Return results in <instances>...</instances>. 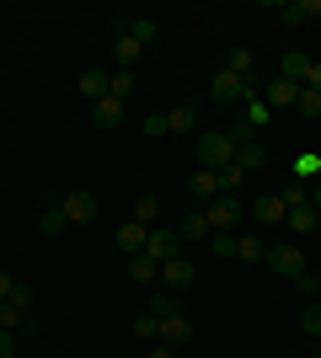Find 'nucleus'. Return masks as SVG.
I'll use <instances>...</instances> for the list:
<instances>
[{"instance_id":"c03bdc74","label":"nucleus","mask_w":321,"mask_h":358,"mask_svg":"<svg viewBox=\"0 0 321 358\" xmlns=\"http://www.w3.org/2000/svg\"><path fill=\"white\" fill-rule=\"evenodd\" d=\"M311 209L321 214V182H311Z\"/></svg>"},{"instance_id":"c9c22d12","label":"nucleus","mask_w":321,"mask_h":358,"mask_svg":"<svg viewBox=\"0 0 321 358\" xmlns=\"http://www.w3.org/2000/svg\"><path fill=\"white\" fill-rule=\"evenodd\" d=\"M134 331H139V337H155V331H161V321H155V315H139Z\"/></svg>"},{"instance_id":"f8f14e48","label":"nucleus","mask_w":321,"mask_h":358,"mask_svg":"<svg viewBox=\"0 0 321 358\" xmlns=\"http://www.w3.org/2000/svg\"><path fill=\"white\" fill-rule=\"evenodd\" d=\"M92 123H97V129H118V123H123V102H118V96L92 102Z\"/></svg>"},{"instance_id":"7c9ffc66","label":"nucleus","mask_w":321,"mask_h":358,"mask_svg":"<svg viewBox=\"0 0 321 358\" xmlns=\"http://www.w3.org/2000/svg\"><path fill=\"white\" fill-rule=\"evenodd\" d=\"M294 113H300V118H321V91L300 86V96H294Z\"/></svg>"},{"instance_id":"4c0bfd02","label":"nucleus","mask_w":321,"mask_h":358,"mask_svg":"<svg viewBox=\"0 0 321 358\" xmlns=\"http://www.w3.org/2000/svg\"><path fill=\"white\" fill-rule=\"evenodd\" d=\"M145 134H166V113H150V118H145Z\"/></svg>"},{"instance_id":"dca6fc26","label":"nucleus","mask_w":321,"mask_h":358,"mask_svg":"<svg viewBox=\"0 0 321 358\" xmlns=\"http://www.w3.org/2000/svg\"><path fill=\"white\" fill-rule=\"evenodd\" d=\"M177 236H183V246H187V241H204V236H214V230H209V220H204V209H193V214H187V220L177 224Z\"/></svg>"},{"instance_id":"2f4dec72","label":"nucleus","mask_w":321,"mask_h":358,"mask_svg":"<svg viewBox=\"0 0 321 358\" xmlns=\"http://www.w3.org/2000/svg\"><path fill=\"white\" fill-rule=\"evenodd\" d=\"M134 220H139V224H155V220H161V198H155V193H139Z\"/></svg>"},{"instance_id":"c756f323","label":"nucleus","mask_w":321,"mask_h":358,"mask_svg":"<svg viewBox=\"0 0 321 358\" xmlns=\"http://www.w3.org/2000/svg\"><path fill=\"white\" fill-rule=\"evenodd\" d=\"M225 70L241 75L246 86H252V54H246V48H230V54H225Z\"/></svg>"},{"instance_id":"6ab92c4d","label":"nucleus","mask_w":321,"mask_h":358,"mask_svg":"<svg viewBox=\"0 0 321 358\" xmlns=\"http://www.w3.org/2000/svg\"><path fill=\"white\" fill-rule=\"evenodd\" d=\"M278 198H284V214L290 209H311V182H290V187H278Z\"/></svg>"},{"instance_id":"c85d7f7f","label":"nucleus","mask_w":321,"mask_h":358,"mask_svg":"<svg viewBox=\"0 0 321 358\" xmlns=\"http://www.w3.org/2000/svg\"><path fill=\"white\" fill-rule=\"evenodd\" d=\"M107 96H118V102H123V96H134V70H113V75H107Z\"/></svg>"},{"instance_id":"f257e3e1","label":"nucleus","mask_w":321,"mask_h":358,"mask_svg":"<svg viewBox=\"0 0 321 358\" xmlns=\"http://www.w3.org/2000/svg\"><path fill=\"white\" fill-rule=\"evenodd\" d=\"M236 161V139L230 134H199V166L204 171H225Z\"/></svg>"},{"instance_id":"1a4fd4ad","label":"nucleus","mask_w":321,"mask_h":358,"mask_svg":"<svg viewBox=\"0 0 321 358\" xmlns=\"http://www.w3.org/2000/svg\"><path fill=\"white\" fill-rule=\"evenodd\" d=\"M155 337L166 348H183L187 337H193V321H187V315H161V331H155Z\"/></svg>"},{"instance_id":"a211bd4d","label":"nucleus","mask_w":321,"mask_h":358,"mask_svg":"<svg viewBox=\"0 0 321 358\" xmlns=\"http://www.w3.org/2000/svg\"><path fill=\"white\" fill-rule=\"evenodd\" d=\"M32 310H22L16 299H0V331H16V327H27Z\"/></svg>"},{"instance_id":"79ce46f5","label":"nucleus","mask_w":321,"mask_h":358,"mask_svg":"<svg viewBox=\"0 0 321 358\" xmlns=\"http://www.w3.org/2000/svg\"><path fill=\"white\" fill-rule=\"evenodd\" d=\"M11 289H16V278H11V273H0V299H11Z\"/></svg>"},{"instance_id":"393cba45","label":"nucleus","mask_w":321,"mask_h":358,"mask_svg":"<svg viewBox=\"0 0 321 358\" xmlns=\"http://www.w3.org/2000/svg\"><path fill=\"white\" fill-rule=\"evenodd\" d=\"M284 224H290L294 236H311V230L321 224V214L316 209H290V214H284Z\"/></svg>"},{"instance_id":"9b49d317","label":"nucleus","mask_w":321,"mask_h":358,"mask_svg":"<svg viewBox=\"0 0 321 358\" xmlns=\"http://www.w3.org/2000/svg\"><path fill=\"white\" fill-rule=\"evenodd\" d=\"M252 220H257V224H284V198H278V193L252 198Z\"/></svg>"},{"instance_id":"39448f33","label":"nucleus","mask_w":321,"mask_h":358,"mask_svg":"<svg viewBox=\"0 0 321 358\" xmlns=\"http://www.w3.org/2000/svg\"><path fill=\"white\" fill-rule=\"evenodd\" d=\"M273 273H284V278H300L306 273V257H300V246H268V257H262Z\"/></svg>"},{"instance_id":"72a5a7b5","label":"nucleus","mask_w":321,"mask_h":358,"mask_svg":"<svg viewBox=\"0 0 321 358\" xmlns=\"http://www.w3.org/2000/svg\"><path fill=\"white\" fill-rule=\"evenodd\" d=\"M300 331L321 337V305H306V310H300Z\"/></svg>"},{"instance_id":"412c9836","label":"nucleus","mask_w":321,"mask_h":358,"mask_svg":"<svg viewBox=\"0 0 321 358\" xmlns=\"http://www.w3.org/2000/svg\"><path fill=\"white\" fill-rule=\"evenodd\" d=\"M139 48H145V43H134L129 32H113V54H118V70H129V64L139 59Z\"/></svg>"},{"instance_id":"f03ea898","label":"nucleus","mask_w":321,"mask_h":358,"mask_svg":"<svg viewBox=\"0 0 321 358\" xmlns=\"http://www.w3.org/2000/svg\"><path fill=\"white\" fill-rule=\"evenodd\" d=\"M204 220H209V230H236V224L246 220V209H241V198L220 193V198H209V203H204Z\"/></svg>"},{"instance_id":"20e7f679","label":"nucleus","mask_w":321,"mask_h":358,"mask_svg":"<svg viewBox=\"0 0 321 358\" xmlns=\"http://www.w3.org/2000/svg\"><path fill=\"white\" fill-rule=\"evenodd\" d=\"M209 96H214V102H246V96H252V86H246L241 75L220 70V75H214V80H209Z\"/></svg>"},{"instance_id":"473e14b6","label":"nucleus","mask_w":321,"mask_h":358,"mask_svg":"<svg viewBox=\"0 0 321 358\" xmlns=\"http://www.w3.org/2000/svg\"><path fill=\"white\" fill-rule=\"evenodd\" d=\"M241 182H246V171H241L236 161H230L225 171H220V193H230V198H236V187H241Z\"/></svg>"},{"instance_id":"ddd939ff","label":"nucleus","mask_w":321,"mask_h":358,"mask_svg":"<svg viewBox=\"0 0 321 358\" xmlns=\"http://www.w3.org/2000/svg\"><path fill=\"white\" fill-rule=\"evenodd\" d=\"M187 193L199 198V203H209V198H220V171H193V182H187Z\"/></svg>"},{"instance_id":"37998d69","label":"nucleus","mask_w":321,"mask_h":358,"mask_svg":"<svg viewBox=\"0 0 321 358\" xmlns=\"http://www.w3.org/2000/svg\"><path fill=\"white\" fill-rule=\"evenodd\" d=\"M145 358H177V348H166V343H161V348H150Z\"/></svg>"},{"instance_id":"58836bf2","label":"nucleus","mask_w":321,"mask_h":358,"mask_svg":"<svg viewBox=\"0 0 321 358\" xmlns=\"http://www.w3.org/2000/svg\"><path fill=\"white\" fill-rule=\"evenodd\" d=\"M11 299L22 305V310H32V289H27V284H16V289H11Z\"/></svg>"},{"instance_id":"b1692460","label":"nucleus","mask_w":321,"mask_h":358,"mask_svg":"<svg viewBox=\"0 0 321 358\" xmlns=\"http://www.w3.org/2000/svg\"><path fill=\"white\" fill-rule=\"evenodd\" d=\"M236 257H241V262H262V257H268V241L262 236H236Z\"/></svg>"},{"instance_id":"f3484780","label":"nucleus","mask_w":321,"mask_h":358,"mask_svg":"<svg viewBox=\"0 0 321 358\" xmlns=\"http://www.w3.org/2000/svg\"><path fill=\"white\" fill-rule=\"evenodd\" d=\"M129 278H134V284H155V278H161V262H150L145 252L129 257Z\"/></svg>"},{"instance_id":"4be33fe9","label":"nucleus","mask_w":321,"mask_h":358,"mask_svg":"<svg viewBox=\"0 0 321 358\" xmlns=\"http://www.w3.org/2000/svg\"><path fill=\"white\" fill-rule=\"evenodd\" d=\"M278 75H284L290 86H306V75H311V59H306V54H284V70H278Z\"/></svg>"},{"instance_id":"7ed1b4c3","label":"nucleus","mask_w":321,"mask_h":358,"mask_svg":"<svg viewBox=\"0 0 321 358\" xmlns=\"http://www.w3.org/2000/svg\"><path fill=\"white\" fill-rule=\"evenodd\" d=\"M59 209H64V220H70V224H92V220H97V193L76 187V193L59 198Z\"/></svg>"},{"instance_id":"e433bc0d","label":"nucleus","mask_w":321,"mask_h":358,"mask_svg":"<svg viewBox=\"0 0 321 358\" xmlns=\"http://www.w3.org/2000/svg\"><path fill=\"white\" fill-rule=\"evenodd\" d=\"M294 166H300V177H316V171H321V155H300Z\"/></svg>"},{"instance_id":"aec40b11","label":"nucleus","mask_w":321,"mask_h":358,"mask_svg":"<svg viewBox=\"0 0 321 358\" xmlns=\"http://www.w3.org/2000/svg\"><path fill=\"white\" fill-rule=\"evenodd\" d=\"M262 161H268V150H262L257 139H246V145H236V166H241V171H257Z\"/></svg>"},{"instance_id":"a878e982","label":"nucleus","mask_w":321,"mask_h":358,"mask_svg":"<svg viewBox=\"0 0 321 358\" xmlns=\"http://www.w3.org/2000/svg\"><path fill=\"white\" fill-rule=\"evenodd\" d=\"M123 32H129L134 43H155V32H161V27H155V16H129V27H123Z\"/></svg>"},{"instance_id":"bb28decb","label":"nucleus","mask_w":321,"mask_h":358,"mask_svg":"<svg viewBox=\"0 0 321 358\" xmlns=\"http://www.w3.org/2000/svg\"><path fill=\"white\" fill-rule=\"evenodd\" d=\"M294 96H300V86H290L284 75H278L273 86H268V107H294Z\"/></svg>"},{"instance_id":"2eb2a0df","label":"nucleus","mask_w":321,"mask_h":358,"mask_svg":"<svg viewBox=\"0 0 321 358\" xmlns=\"http://www.w3.org/2000/svg\"><path fill=\"white\" fill-rule=\"evenodd\" d=\"M278 11H284V22H290V27H300V22H311V16H321V0H284Z\"/></svg>"},{"instance_id":"6e6552de","label":"nucleus","mask_w":321,"mask_h":358,"mask_svg":"<svg viewBox=\"0 0 321 358\" xmlns=\"http://www.w3.org/2000/svg\"><path fill=\"white\" fill-rule=\"evenodd\" d=\"M199 129V102H177L166 113V134H193Z\"/></svg>"},{"instance_id":"4468645a","label":"nucleus","mask_w":321,"mask_h":358,"mask_svg":"<svg viewBox=\"0 0 321 358\" xmlns=\"http://www.w3.org/2000/svg\"><path fill=\"white\" fill-rule=\"evenodd\" d=\"M76 91L86 96V102H102V96H107V70H80Z\"/></svg>"},{"instance_id":"9d476101","label":"nucleus","mask_w":321,"mask_h":358,"mask_svg":"<svg viewBox=\"0 0 321 358\" xmlns=\"http://www.w3.org/2000/svg\"><path fill=\"white\" fill-rule=\"evenodd\" d=\"M145 241H150V224L129 220V224L118 230V252H123V257H139V252H145Z\"/></svg>"},{"instance_id":"cd10ccee","label":"nucleus","mask_w":321,"mask_h":358,"mask_svg":"<svg viewBox=\"0 0 321 358\" xmlns=\"http://www.w3.org/2000/svg\"><path fill=\"white\" fill-rule=\"evenodd\" d=\"M38 230H43V236H64V230H70V220H64V209H59V203H48V209H43Z\"/></svg>"},{"instance_id":"f704fd0d","label":"nucleus","mask_w":321,"mask_h":358,"mask_svg":"<svg viewBox=\"0 0 321 358\" xmlns=\"http://www.w3.org/2000/svg\"><path fill=\"white\" fill-rule=\"evenodd\" d=\"M209 246H214V257H236V236H225V230H214Z\"/></svg>"},{"instance_id":"423d86ee","label":"nucleus","mask_w":321,"mask_h":358,"mask_svg":"<svg viewBox=\"0 0 321 358\" xmlns=\"http://www.w3.org/2000/svg\"><path fill=\"white\" fill-rule=\"evenodd\" d=\"M193 278H199V268H193L187 257H171V262H161V289H171V294H183Z\"/></svg>"},{"instance_id":"ea45409f","label":"nucleus","mask_w":321,"mask_h":358,"mask_svg":"<svg viewBox=\"0 0 321 358\" xmlns=\"http://www.w3.org/2000/svg\"><path fill=\"white\" fill-rule=\"evenodd\" d=\"M306 86H311V91H321V59H311V75H306Z\"/></svg>"},{"instance_id":"a19ab883","label":"nucleus","mask_w":321,"mask_h":358,"mask_svg":"<svg viewBox=\"0 0 321 358\" xmlns=\"http://www.w3.org/2000/svg\"><path fill=\"white\" fill-rule=\"evenodd\" d=\"M0 358H16V343H11V331H0Z\"/></svg>"},{"instance_id":"5701e85b","label":"nucleus","mask_w":321,"mask_h":358,"mask_svg":"<svg viewBox=\"0 0 321 358\" xmlns=\"http://www.w3.org/2000/svg\"><path fill=\"white\" fill-rule=\"evenodd\" d=\"M150 315H155V321H161V315H183V299L171 294V289H155V294H150Z\"/></svg>"},{"instance_id":"0eeeda50","label":"nucleus","mask_w":321,"mask_h":358,"mask_svg":"<svg viewBox=\"0 0 321 358\" xmlns=\"http://www.w3.org/2000/svg\"><path fill=\"white\" fill-rule=\"evenodd\" d=\"M145 257H150V262H171V257H183V236H177V230H150Z\"/></svg>"}]
</instances>
